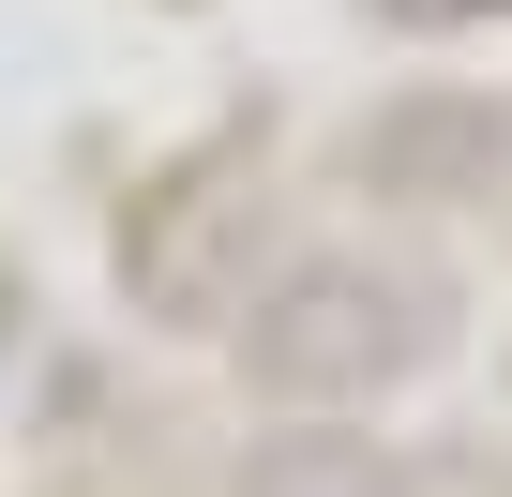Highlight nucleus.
<instances>
[{"mask_svg":"<svg viewBox=\"0 0 512 497\" xmlns=\"http://www.w3.org/2000/svg\"><path fill=\"white\" fill-rule=\"evenodd\" d=\"M392 16H422V31H452V16H482V0H392Z\"/></svg>","mask_w":512,"mask_h":497,"instance_id":"nucleus-1","label":"nucleus"}]
</instances>
